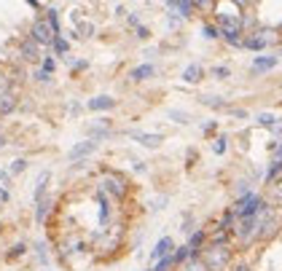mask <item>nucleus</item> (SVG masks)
<instances>
[{
	"instance_id": "nucleus-1",
	"label": "nucleus",
	"mask_w": 282,
	"mask_h": 271,
	"mask_svg": "<svg viewBox=\"0 0 282 271\" xmlns=\"http://www.w3.org/2000/svg\"><path fill=\"white\" fill-rule=\"evenodd\" d=\"M199 261L204 263L207 271H223L229 266V261H231V250H229V244H213V247H207V250L202 253Z\"/></svg>"
},
{
	"instance_id": "nucleus-2",
	"label": "nucleus",
	"mask_w": 282,
	"mask_h": 271,
	"mask_svg": "<svg viewBox=\"0 0 282 271\" xmlns=\"http://www.w3.org/2000/svg\"><path fill=\"white\" fill-rule=\"evenodd\" d=\"M264 209H266V202L261 196H258V193H245L231 212H234V218L245 220V218H255L258 212H264Z\"/></svg>"
},
{
	"instance_id": "nucleus-3",
	"label": "nucleus",
	"mask_w": 282,
	"mask_h": 271,
	"mask_svg": "<svg viewBox=\"0 0 282 271\" xmlns=\"http://www.w3.org/2000/svg\"><path fill=\"white\" fill-rule=\"evenodd\" d=\"M258 231H261V218H245L242 223H239V228H234V234H237V239L242 242V244H250L255 237H258Z\"/></svg>"
},
{
	"instance_id": "nucleus-4",
	"label": "nucleus",
	"mask_w": 282,
	"mask_h": 271,
	"mask_svg": "<svg viewBox=\"0 0 282 271\" xmlns=\"http://www.w3.org/2000/svg\"><path fill=\"white\" fill-rule=\"evenodd\" d=\"M54 38H57V35H54V30L49 25H46V19H38L32 25V30H30V41H35L38 46H51Z\"/></svg>"
},
{
	"instance_id": "nucleus-5",
	"label": "nucleus",
	"mask_w": 282,
	"mask_h": 271,
	"mask_svg": "<svg viewBox=\"0 0 282 271\" xmlns=\"http://www.w3.org/2000/svg\"><path fill=\"white\" fill-rule=\"evenodd\" d=\"M102 185H105V191H110L116 199H121V196L126 193V185H124V180H121V178H116V175H105Z\"/></svg>"
},
{
	"instance_id": "nucleus-6",
	"label": "nucleus",
	"mask_w": 282,
	"mask_h": 271,
	"mask_svg": "<svg viewBox=\"0 0 282 271\" xmlns=\"http://www.w3.org/2000/svg\"><path fill=\"white\" fill-rule=\"evenodd\" d=\"M94 150H97V143H94V140H86V143H78L73 150H70L67 159H70V161H78V159L89 156V153H94Z\"/></svg>"
},
{
	"instance_id": "nucleus-7",
	"label": "nucleus",
	"mask_w": 282,
	"mask_h": 271,
	"mask_svg": "<svg viewBox=\"0 0 282 271\" xmlns=\"http://www.w3.org/2000/svg\"><path fill=\"white\" fill-rule=\"evenodd\" d=\"M172 250H175L172 239H170V237H164V239H159V242H156V247H154V250H151V258H154V261H161V258L172 255Z\"/></svg>"
},
{
	"instance_id": "nucleus-8",
	"label": "nucleus",
	"mask_w": 282,
	"mask_h": 271,
	"mask_svg": "<svg viewBox=\"0 0 282 271\" xmlns=\"http://www.w3.org/2000/svg\"><path fill=\"white\" fill-rule=\"evenodd\" d=\"M22 56H25V62H38L41 60V46L27 38L25 43H22Z\"/></svg>"
},
{
	"instance_id": "nucleus-9",
	"label": "nucleus",
	"mask_w": 282,
	"mask_h": 271,
	"mask_svg": "<svg viewBox=\"0 0 282 271\" xmlns=\"http://www.w3.org/2000/svg\"><path fill=\"white\" fill-rule=\"evenodd\" d=\"M272 67H277V56H255L253 62V73L261 75V73H269Z\"/></svg>"
},
{
	"instance_id": "nucleus-10",
	"label": "nucleus",
	"mask_w": 282,
	"mask_h": 271,
	"mask_svg": "<svg viewBox=\"0 0 282 271\" xmlns=\"http://www.w3.org/2000/svg\"><path fill=\"white\" fill-rule=\"evenodd\" d=\"M113 105H116V100H113V97H108V94H102V97L89 100V102H86V108H89V110H110Z\"/></svg>"
},
{
	"instance_id": "nucleus-11",
	"label": "nucleus",
	"mask_w": 282,
	"mask_h": 271,
	"mask_svg": "<svg viewBox=\"0 0 282 271\" xmlns=\"http://www.w3.org/2000/svg\"><path fill=\"white\" fill-rule=\"evenodd\" d=\"M135 140H140L145 148H159L161 145V134H143V132H129Z\"/></svg>"
},
{
	"instance_id": "nucleus-12",
	"label": "nucleus",
	"mask_w": 282,
	"mask_h": 271,
	"mask_svg": "<svg viewBox=\"0 0 282 271\" xmlns=\"http://www.w3.org/2000/svg\"><path fill=\"white\" fill-rule=\"evenodd\" d=\"M170 11H178L180 16H191L194 14V3H188V0H172V3H167Z\"/></svg>"
},
{
	"instance_id": "nucleus-13",
	"label": "nucleus",
	"mask_w": 282,
	"mask_h": 271,
	"mask_svg": "<svg viewBox=\"0 0 282 271\" xmlns=\"http://www.w3.org/2000/svg\"><path fill=\"white\" fill-rule=\"evenodd\" d=\"M183 81L185 84H196V81H202V65H188L185 70H183Z\"/></svg>"
},
{
	"instance_id": "nucleus-14",
	"label": "nucleus",
	"mask_w": 282,
	"mask_h": 271,
	"mask_svg": "<svg viewBox=\"0 0 282 271\" xmlns=\"http://www.w3.org/2000/svg\"><path fill=\"white\" fill-rule=\"evenodd\" d=\"M151 75H154V65H140V67H135L132 73H129L132 81H148Z\"/></svg>"
},
{
	"instance_id": "nucleus-15",
	"label": "nucleus",
	"mask_w": 282,
	"mask_h": 271,
	"mask_svg": "<svg viewBox=\"0 0 282 271\" xmlns=\"http://www.w3.org/2000/svg\"><path fill=\"white\" fill-rule=\"evenodd\" d=\"M46 183H49V169H46V172H41V178H38V185H35V202H43Z\"/></svg>"
},
{
	"instance_id": "nucleus-16",
	"label": "nucleus",
	"mask_w": 282,
	"mask_h": 271,
	"mask_svg": "<svg viewBox=\"0 0 282 271\" xmlns=\"http://www.w3.org/2000/svg\"><path fill=\"white\" fill-rule=\"evenodd\" d=\"M16 108V100L14 97H11V94H0V113H11V110H14Z\"/></svg>"
},
{
	"instance_id": "nucleus-17",
	"label": "nucleus",
	"mask_w": 282,
	"mask_h": 271,
	"mask_svg": "<svg viewBox=\"0 0 282 271\" xmlns=\"http://www.w3.org/2000/svg\"><path fill=\"white\" fill-rule=\"evenodd\" d=\"M183 271H207V268H204V263L194 255V258H188V261L183 263Z\"/></svg>"
},
{
	"instance_id": "nucleus-18",
	"label": "nucleus",
	"mask_w": 282,
	"mask_h": 271,
	"mask_svg": "<svg viewBox=\"0 0 282 271\" xmlns=\"http://www.w3.org/2000/svg\"><path fill=\"white\" fill-rule=\"evenodd\" d=\"M51 46H54V51L60 54V56H65V54H67V49H70V43H67V41L62 38V35H57V38H54V43H51Z\"/></svg>"
},
{
	"instance_id": "nucleus-19",
	"label": "nucleus",
	"mask_w": 282,
	"mask_h": 271,
	"mask_svg": "<svg viewBox=\"0 0 282 271\" xmlns=\"http://www.w3.org/2000/svg\"><path fill=\"white\" fill-rule=\"evenodd\" d=\"M255 121L261 124V126H277V115H272V113H258Z\"/></svg>"
},
{
	"instance_id": "nucleus-20",
	"label": "nucleus",
	"mask_w": 282,
	"mask_h": 271,
	"mask_svg": "<svg viewBox=\"0 0 282 271\" xmlns=\"http://www.w3.org/2000/svg\"><path fill=\"white\" fill-rule=\"evenodd\" d=\"M202 242H204V231H196L194 237H191V242H188V250H191V253L196 255V250L202 247Z\"/></svg>"
},
{
	"instance_id": "nucleus-21",
	"label": "nucleus",
	"mask_w": 282,
	"mask_h": 271,
	"mask_svg": "<svg viewBox=\"0 0 282 271\" xmlns=\"http://www.w3.org/2000/svg\"><path fill=\"white\" fill-rule=\"evenodd\" d=\"M78 32H81V38H91V35H94V25H91V22H81L78 19Z\"/></svg>"
},
{
	"instance_id": "nucleus-22",
	"label": "nucleus",
	"mask_w": 282,
	"mask_h": 271,
	"mask_svg": "<svg viewBox=\"0 0 282 271\" xmlns=\"http://www.w3.org/2000/svg\"><path fill=\"white\" fill-rule=\"evenodd\" d=\"M234 220H237V218H234V212L229 209L226 215H223V220H220V226H218V231H226V234H229V231H231V223H234Z\"/></svg>"
},
{
	"instance_id": "nucleus-23",
	"label": "nucleus",
	"mask_w": 282,
	"mask_h": 271,
	"mask_svg": "<svg viewBox=\"0 0 282 271\" xmlns=\"http://www.w3.org/2000/svg\"><path fill=\"white\" fill-rule=\"evenodd\" d=\"M202 102L207 105V108H226V102H223L220 97H213V94H207V97H202Z\"/></svg>"
},
{
	"instance_id": "nucleus-24",
	"label": "nucleus",
	"mask_w": 282,
	"mask_h": 271,
	"mask_svg": "<svg viewBox=\"0 0 282 271\" xmlns=\"http://www.w3.org/2000/svg\"><path fill=\"white\" fill-rule=\"evenodd\" d=\"M242 46H248V49H253V51H258V49H264V38H261V35H255V38H248V41H245Z\"/></svg>"
},
{
	"instance_id": "nucleus-25",
	"label": "nucleus",
	"mask_w": 282,
	"mask_h": 271,
	"mask_svg": "<svg viewBox=\"0 0 282 271\" xmlns=\"http://www.w3.org/2000/svg\"><path fill=\"white\" fill-rule=\"evenodd\" d=\"M25 169H27V161H25V159H16L14 164H11L8 175H19V172H25Z\"/></svg>"
},
{
	"instance_id": "nucleus-26",
	"label": "nucleus",
	"mask_w": 282,
	"mask_h": 271,
	"mask_svg": "<svg viewBox=\"0 0 282 271\" xmlns=\"http://www.w3.org/2000/svg\"><path fill=\"white\" fill-rule=\"evenodd\" d=\"M170 119H175L178 124H185V121H188V115H185L183 110H170Z\"/></svg>"
},
{
	"instance_id": "nucleus-27",
	"label": "nucleus",
	"mask_w": 282,
	"mask_h": 271,
	"mask_svg": "<svg viewBox=\"0 0 282 271\" xmlns=\"http://www.w3.org/2000/svg\"><path fill=\"white\" fill-rule=\"evenodd\" d=\"M46 212H49V202H38V220H46Z\"/></svg>"
},
{
	"instance_id": "nucleus-28",
	"label": "nucleus",
	"mask_w": 282,
	"mask_h": 271,
	"mask_svg": "<svg viewBox=\"0 0 282 271\" xmlns=\"http://www.w3.org/2000/svg\"><path fill=\"white\" fill-rule=\"evenodd\" d=\"M218 35H220V30H218V27L204 25V38H218Z\"/></svg>"
},
{
	"instance_id": "nucleus-29",
	"label": "nucleus",
	"mask_w": 282,
	"mask_h": 271,
	"mask_svg": "<svg viewBox=\"0 0 282 271\" xmlns=\"http://www.w3.org/2000/svg\"><path fill=\"white\" fill-rule=\"evenodd\" d=\"M41 70H43V73H49V75L54 73V60H51V56H46V60H43V67Z\"/></svg>"
},
{
	"instance_id": "nucleus-30",
	"label": "nucleus",
	"mask_w": 282,
	"mask_h": 271,
	"mask_svg": "<svg viewBox=\"0 0 282 271\" xmlns=\"http://www.w3.org/2000/svg\"><path fill=\"white\" fill-rule=\"evenodd\" d=\"M35 81H41V84H49L51 75H49V73H43V70H35Z\"/></svg>"
},
{
	"instance_id": "nucleus-31",
	"label": "nucleus",
	"mask_w": 282,
	"mask_h": 271,
	"mask_svg": "<svg viewBox=\"0 0 282 271\" xmlns=\"http://www.w3.org/2000/svg\"><path fill=\"white\" fill-rule=\"evenodd\" d=\"M213 150H215V153H223V150H226V137H218L215 145H213Z\"/></svg>"
},
{
	"instance_id": "nucleus-32",
	"label": "nucleus",
	"mask_w": 282,
	"mask_h": 271,
	"mask_svg": "<svg viewBox=\"0 0 282 271\" xmlns=\"http://www.w3.org/2000/svg\"><path fill=\"white\" fill-rule=\"evenodd\" d=\"M213 75L215 78H229V67H213Z\"/></svg>"
},
{
	"instance_id": "nucleus-33",
	"label": "nucleus",
	"mask_w": 282,
	"mask_h": 271,
	"mask_svg": "<svg viewBox=\"0 0 282 271\" xmlns=\"http://www.w3.org/2000/svg\"><path fill=\"white\" fill-rule=\"evenodd\" d=\"M274 199H277V202H282V180L274 185Z\"/></svg>"
},
{
	"instance_id": "nucleus-34",
	"label": "nucleus",
	"mask_w": 282,
	"mask_h": 271,
	"mask_svg": "<svg viewBox=\"0 0 282 271\" xmlns=\"http://www.w3.org/2000/svg\"><path fill=\"white\" fill-rule=\"evenodd\" d=\"M6 202H8V191H6V188H3V185H0V207H3Z\"/></svg>"
},
{
	"instance_id": "nucleus-35",
	"label": "nucleus",
	"mask_w": 282,
	"mask_h": 271,
	"mask_svg": "<svg viewBox=\"0 0 282 271\" xmlns=\"http://www.w3.org/2000/svg\"><path fill=\"white\" fill-rule=\"evenodd\" d=\"M22 253H25V244H16L14 250H11V258H16V255H22Z\"/></svg>"
},
{
	"instance_id": "nucleus-36",
	"label": "nucleus",
	"mask_w": 282,
	"mask_h": 271,
	"mask_svg": "<svg viewBox=\"0 0 282 271\" xmlns=\"http://www.w3.org/2000/svg\"><path fill=\"white\" fill-rule=\"evenodd\" d=\"M126 19H129V25H135V27H140V19H137V14H129Z\"/></svg>"
},
{
	"instance_id": "nucleus-37",
	"label": "nucleus",
	"mask_w": 282,
	"mask_h": 271,
	"mask_svg": "<svg viewBox=\"0 0 282 271\" xmlns=\"http://www.w3.org/2000/svg\"><path fill=\"white\" fill-rule=\"evenodd\" d=\"M137 38H148V30L145 27H137Z\"/></svg>"
},
{
	"instance_id": "nucleus-38",
	"label": "nucleus",
	"mask_w": 282,
	"mask_h": 271,
	"mask_svg": "<svg viewBox=\"0 0 282 271\" xmlns=\"http://www.w3.org/2000/svg\"><path fill=\"white\" fill-rule=\"evenodd\" d=\"M0 183H3V185L8 183V172H0Z\"/></svg>"
},
{
	"instance_id": "nucleus-39",
	"label": "nucleus",
	"mask_w": 282,
	"mask_h": 271,
	"mask_svg": "<svg viewBox=\"0 0 282 271\" xmlns=\"http://www.w3.org/2000/svg\"><path fill=\"white\" fill-rule=\"evenodd\" d=\"M234 271H253V268H250V266H237Z\"/></svg>"
},
{
	"instance_id": "nucleus-40",
	"label": "nucleus",
	"mask_w": 282,
	"mask_h": 271,
	"mask_svg": "<svg viewBox=\"0 0 282 271\" xmlns=\"http://www.w3.org/2000/svg\"><path fill=\"white\" fill-rule=\"evenodd\" d=\"M277 161H282V145L277 148Z\"/></svg>"
}]
</instances>
